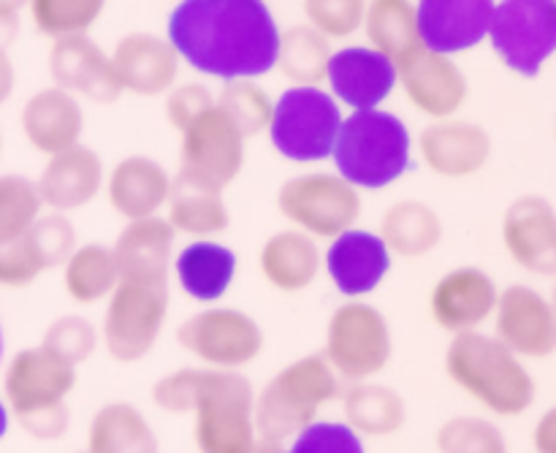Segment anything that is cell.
<instances>
[{
  "mask_svg": "<svg viewBox=\"0 0 556 453\" xmlns=\"http://www.w3.org/2000/svg\"><path fill=\"white\" fill-rule=\"evenodd\" d=\"M396 85L407 101L429 119H451L467 101V76L454 58L418 47L396 63Z\"/></svg>",
  "mask_w": 556,
  "mask_h": 453,
  "instance_id": "15",
  "label": "cell"
},
{
  "mask_svg": "<svg viewBox=\"0 0 556 453\" xmlns=\"http://www.w3.org/2000/svg\"><path fill=\"white\" fill-rule=\"evenodd\" d=\"M331 161L356 190L389 188L413 168V136L383 109L351 112L342 119Z\"/></svg>",
  "mask_w": 556,
  "mask_h": 453,
  "instance_id": "5",
  "label": "cell"
},
{
  "mask_svg": "<svg viewBox=\"0 0 556 453\" xmlns=\"http://www.w3.org/2000/svg\"><path fill=\"white\" fill-rule=\"evenodd\" d=\"M9 424H11V418H9V405H5V402L0 400V440H3L5 435H9Z\"/></svg>",
  "mask_w": 556,
  "mask_h": 453,
  "instance_id": "50",
  "label": "cell"
},
{
  "mask_svg": "<svg viewBox=\"0 0 556 453\" xmlns=\"http://www.w3.org/2000/svg\"><path fill=\"white\" fill-rule=\"evenodd\" d=\"M364 33H367L369 47L394 63L424 47L413 0H369L367 14H364Z\"/></svg>",
  "mask_w": 556,
  "mask_h": 453,
  "instance_id": "33",
  "label": "cell"
},
{
  "mask_svg": "<svg viewBox=\"0 0 556 453\" xmlns=\"http://www.w3.org/2000/svg\"><path fill=\"white\" fill-rule=\"evenodd\" d=\"M157 449L155 429L130 402L98 407L87 429V453H157Z\"/></svg>",
  "mask_w": 556,
  "mask_h": 453,
  "instance_id": "32",
  "label": "cell"
},
{
  "mask_svg": "<svg viewBox=\"0 0 556 453\" xmlns=\"http://www.w3.org/2000/svg\"><path fill=\"white\" fill-rule=\"evenodd\" d=\"M320 261L318 242L299 228L271 234L258 255L264 280L282 293L307 291L318 280Z\"/></svg>",
  "mask_w": 556,
  "mask_h": 453,
  "instance_id": "29",
  "label": "cell"
},
{
  "mask_svg": "<svg viewBox=\"0 0 556 453\" xmlns=\"http://www.w3.org/2000/svg\"><path fill=\"white\" fill-rule=\"evenodd\" d=\"M494 5V0H418L421 43L448 58L476 49L489 36Z\"/></svg>",
  "mask_w": 556,
  "mask_h": 453,
  "instance_id": "21",
  "label": "cell"
},
{
  "mask_svg": "<svg viewBox=\"0 0 556 453\" xmlns=\"http://www.w3.org/2000/svg\"><path fill=\"white\" fill-rule=\"evenodd\" d=\"M282 449H271V445H261L258 443V449H255V453H280Z\"/></svg>",
  "mask_w": 556,
  "mask_h": 453,
  "instance_id": "53",
  "label": "cell"
},
{
  "mask_svg": "<svg viewBox=\"0 0 556 453\" xmlns=\"http://www.w3.org/2000/svg\"><path fill=\"white\" fill-rule=\"evenodd\" d=\"M443 221L429 204L405 199L391 204L380 217L378 237L391 255L400 259H424L443 242Z\"/></svg>",
  "mask_w": 556,
  "mask_h": 453,
  "instance_id": "30",
  "label": "cell"
},
{
  "mask_svg": "<svg viewBox=\"0 0 556 453\" xmlns=\"http://www.w3.org/2000/svg\"><path fill=\"white\" fill-rule=\"evenodd\" d=\"M30 242L43 272L54 269L63 266L76 250V228L63 212H49V215L41 212L30 228Z\"/></svg>",
  "mask_w": 556,
  "mask_h": 453,
  "instance_id": "43",
  "label": "cell"
},
{
  "mask_svg": "<svg viewBox=\"0 0 556 453\" xmlns=\"http://www.w3.org/2000/svg\"><path fill=\"white\" fill-rule=\"evenodd\" d=\"M445 373L467 397L503 418H516L538 397L535 378L516 353L483 331L456 335L445 351Z\"/></svg>",
  "mask_w": 556,
  "mask_h": 453,
  "instance_id": "3",
  "label": "cell"
},
{
  "mask_svg": "<svg viewBox=\"0 0 556 453\" xmlns=\"http://www.w3.org/2000/svg\"><path fill=\"white\" fill-rule=\"evenodd\" d=\"M237 253L212 239H195L185 244L174 259L179 288L201 304H212L226 297L228 288L237 280Z\"/></svg>",
  "mask_w": 556,
  "mask_h": 453,
  "instance_id": "28",
  "label": "cell"
},
{
  "mask_svg": "<svg viewBox=\"0 0 556 453\" xmlns=\"http://www.w3.org/2000/svg\"><path fill=\"white\" fill-rule=\"evenodd\" d=\"M210 106H215V96H212L210 87L201 85V81H182V85H174L166 92L163 114H166V123L182 134Z\"/></svg>",
  "mask_w": 556,
  "mask_h": 453,
  "instance_id": "46",
  "label": "cell"
},
{
  "mask_svg": "<svg viewBox=\"0 0 556 453\" xmlns=\"http://www.w3.org/2000/svg\"><path fill=\"white\" fill-rule=\"evenodd\" d=\"M503 244L519 269L556 277V210L535 193L510 201L503 215Z\"/></svg>",
  "mask_w": 556,
  "mask_h": 453,
  "instance_id": "17",
  "label": "cell"
},
{
  "mask_svg": "<svg viewBox=\"0 0 556 453\" xmlns=\"http://www.w3.org/2000/svg\"><path fill=\"white\" fill-rule=\"evenodd\" d=\"M500 288L489 272L478 266L451 269L434 282L429 293V313L432 320L448 335L478 331L497 310Z\"/></svg>",
  "mask_w": 556,
  "mask_h": 453,
  "instance_id": "16",
  "label": "cell"
},
{
  "mask_svg": "<svg viewBox=\"0 0 556 453\" xmlns=\"http://www.w3.org/2000/svg\"><path fill=\"white\" fill-rule=\"evenodd\" d=\"M177 340L190 356L210 369L248 367L264 353V329L253 315L237 307H206L190 315L177 331Z\"/></svg>",
  "mask_w": 556,
  "mask_h": 453,
  "instance_id": "12",
  "label": "cell"
},
{
  "mask_svg": "<svg viewBox=\"0 0 556 453\" xmlns=\"http://www.w3.org/2000/svg\"><path fill=\"white\" fill-rule=\"evenodd\" d=\"M179 136L177 179L223 193L242 174L248 136L217 103L199 114Z\"/></svg>",
  "mask_w": 556,
  "mask_h": 453,
  "instance_id": "9",
  "label": "cell"
},
{
  "mask_svg": "<svg viewBox=\"0 0 556 453\" xmlns=\"http://www.w3.org/2000/svg\"><path fill=\"white\" fill-rule=\"evenodd\" d=\"M532 443L538 453H556V405L541 416L532 432Z\"/></svg>",
  "mask_w": 556,
  "mask_h": 453,
  "instance_id": "47",
  "label": "cell"
},
{
  "mask_svg": "<svg viewBox=\"0 0 556 453\" xmlns=\"http://www.w3.org/2000/svg\"><path fill=\"white\" fill-rule=\"evenodd\" d=\"M20 36V11L0 5V47L9 49Z\"/></svg>",
  "mask_w": 556,
  "mask_h": 453,
  "instance_id": "49",
  "label": "cell"
},
{
  "mask_svg": "<svg viewBox=\"0 0 556 453\" xmlns=\"http://www.w3.org/2000/svg\"><path fill=\"white\" fill-rule=\"evenodd\" d=\"M342 397V380L324 358L309 353L286 364L255 397V435L261 445L282 449L304 427L318 421L320 407Z\"/></svg>",
  "mask_w": 556,
  "mask_h": 453,
  "instance_id": "4",
  "label": "cell"
},
{
  "mask_svg": "<svg viewBox=\"0 0 556 453\" xmlns=\"http://www.w3.org/2000/svg\"><path fill=\"white\" fill-rule=\"evenodd\" d=\"M280 33L264 0H179L166 25L182 63L223 81L271 74Z\"/></svg>",
  "mask_w": 556,
  "mask_h": 453,
  "instance_id": "1",
  "label": "cell"
},
{
  "mask_svg": "<svg viewBox=\"0 0 556 453\" xmlns=\"http://www.w3.org/2000/svg\"><path fill=\"white\" fill-rule=\"evenodd\" d=\"M217 106L239 125L244 136H258L269 130L271 112H275V101L269 92L258 85L255 79H233L226 81L220 96L215 98Z\"/></svg>",
  "mask_w": 556,
  "mask_h": 453,
  "instance_id": "38",
  "label": "cell"
},
{
  "mask_svg": "<svg viewBox=\"0 0 556 453\" xmlns=\"http://www.w3.org/2000/svg\"><path fill=\"white\" fill-rule=\"evenodd\" d=\"M109 60H112L119 90L139 98L166 96L177 85L179 63H182L166 36L147 30H136L119 38Z\"/></svg>",
  "mask_w": 556,
  "mask_h": 453,
  "instance_id": "18",
  "label": "cell"
},
{
  "mask_svg": "<svg viewBox=\"0 0 556 453\" xmlns=\"http://www.w3.org/2000/svg\"><path fill=\"white\" fill-rule=\"evenodd\" d=\"M342 112L334 96L320 87H288L275 101L269 141L286 161L318 163L331 158Z\"/></svg>",
  "mask_w": 556,
  "mask_h": 453,
  "instance_id": "6",
  "label": "cell"
},
{
  "mask_svg": "<svg viewBox=\"0 0 556 453\" xmlns=\"http://www.w3.org/2000/svg\"><path fill=\"white\" fill-rule=\"evenodd\" d=\"M43 212L36 179L25 174H0V237H20Z\"/></svg>",
  "mask_w": 556,
  "mask_h": 453,
  "instance_id": "39",
  "label": "cell"
},
{
  "mask_svg": "<svg viewBox=\"0 0 556 453\" xmlns=\"http://www.w3.org/2000/svg\"><path fill=\"white\" fill-rule=\"evenodd\" d=\"M174 179L155 158L125 155L106 174V199L123 221L152 217L168 204Z\"/></svg>",
  "mask_w": 556,
  "mask_h": 453,
  "instance_id": "27",
  "label": "cell"
},
{
  "mask_svg": "<svg viewBox=\"0 0 556 453\" xmlns=\"http://www.w3.org/2000/svg\"><path fill=\"white\" fill-rule=\"evenodd\" d=\"M174 228L166 217L152 215L125 223L112 253L119 280L168 286V266L174 261Z\"/></svg>",
  "mask_w": 556,
  "mask_h": 453,
  "instance_id": "24",
  "label": "cell"
},
{
  "mask_svg": "<svg viewBox=\"0 0 556 453\" xmlns=\"http://www.w3.org/2000/svg\"><path fill=\"white\" fill-rule=\"evenodd\" d=\"M79 453H87V451H79Z\"/></svg>",
  "mask_w": 556,
  "mask_h": 453,
  "instance_id": "56",
  "label": "cell"
},
{
  "mask_svg": "<svg viewBox=\"0 0 556 453\" xmlns=\"http://www.w3.org/2000/svg\"><path fill=\"white\" fill-rule=\"evenodd\" d=\"M324 264L342 297L362 299L386 280L391 272V253L378 234L351 228L331 239Z\"/></svg>",
  "mask_w": 556,
  "mask_h": 453,
  "instance_id": "23",
  "label": "cell"
},
{
  "mask_svg": "<svg viewBox=\"0 0 556 453\" xmlns=\"http://www.w3.org/2000/svg\"><path fill=\"white\" fill-rule=\"evenodd\" d=\"M152 402L172 416L193 413L199 453H255V389L231 369L185 367L152 386Z\"/></svg>",
  "mask_w": 556,
  "mask_h": 453,
  "instance_id": "2",
  "label": "cell"
},
{
  "mask_svg": "<svg viewBox=\"0 0 556 453\" xmlns=\"http://www.w3.org/2000/svg\"><path fill=\"white\" fill-rule=\"evenodd\" d=\"M109 0H30V22L41 36L52 38H71L87 36L90 27L106 11Z\"/></svg>",
  "mask_w": 556,
  "mask_h": 453,
  "instance_id": "37",
  "label": "cell"
},
{
  "mask_svg": "<svg viewBox=\"0 0 556 453\" xmlns=\"http://www.w3.org/2000/svg\"><path fill=\"white\" fill-rule=\"evenodd\" d=\"M342 413L358 438H391L407 421V405L400 391L372 380L353 383L342 394Z\"/></svg>",
  "mask_w": 556,
  "mask_h": 453,
  "instance_id": "31",
  "label": "cell"
},
{
  "mask_svg": "<svg viewBox=\"0 0 556 453\" xmlns=\"http://www.w3.org/2000/svg\"><path fill=\"white\" fill-rule=\"evenodd\" d=\"M331 41L309 25H293L280 33L275 68L293 81V87H318L326 81L331 63Z\"/></svg>",
  "mask_w": 556,
  "mask_h": 453,
  "instance_id": "35",
  "label": "cell"
},
{
  "mask_svg": "<svg viewBox=\"0 0 556 453\" xmlns=\"http://www.w3.org/2000/svg\"><path fill=\"white\" fill-rule=\"evenodd\" d=\"M326 81L337 103L353 112L378 109L396 87V63L372 47H342L331 54Z\"/></svg>",
  "mask_w": 556,
  "mask_h": 453,
  "instance_id": "22",
  "label": "cell"
},
{
  "mask_svg": "<svg viewBox=\"0 0 556 453\" xmlns=\"http://www.w3.org/2000/svg\"><path fill=\"white\" fill-rule=\"evenodd\" d=\"M27 3H30V0H0V5H9V9H14V11L27 9Z\"/></svg>",
  "mask_w": 556,
  "mask_h": 453,
  "instance_id": "51",
  "label": "cell"
},
{
  "mask_svg": "<svg viewBox=\"0 0 556 453\" xmlns=\"http://www.w3.org/2000/svg\"><path fill=\"white\" fill-rule=\"evenodd\" d=\"M43 275V266L33 250L30 231L20 237H0V286L27 288Z\"/></svg>",
  "mask_w": 556,
  "mask_h": 453,
  "instance_id": "45",
  "label": "cell"
},
{
  "mask_svg": "<svg viewBox=\"0 0 556 453\" xmlns=\"http://www.w3.org/2000/svg\"><path fill=\"white\" fill-rule=\"evenodd\" d=\"M16 90V68L14 60H11L9 49L0 47V106L14 96Z\"/></svg>",
  "mask_w": 556,
  "mask_h": 453,
  "instance_id": "48",
  "label": "cell"
},
{
  "mask_svg": "<svg viewBox=\"0 0 556 453\" xmlns=\"http://www.w3.org/2000/svg\"><path fill=\"white\" fill-rule=\"evenodd\" d=\"M103 161L96 150L74 144L68 150L49 155L38 183L43 206L52 212H74L98 199L103 190Z\"/></svg>",
  "mask_w": 556,
  "mask_h": 453,
  "instance_id": "26",
  "label": "cell"
},
{
  "mask_svg": "<svg viewBox=\"0 0 556 453\" xmlns=\"http://www.w3.org/2000/svg\"><path fill=\"white\" fill-rule=\"evenodd\" d=\"M494 141L489 130L467 119H438L418 134V155L427 168L445 179H465L489 163Z\"/></svg>",
  "mask_w": 556,
  "mask_h": 453,
  "instance_id": "20",
  "label": "cell"
},
{
  "mask_svg": "<svg viewBox=\"0 0 556 453\" xmlns=\"http://www.w3.org/2000/svg\"><path fill=\"white\" fill-rule=\"evenodd\" d=\"M369 0H302L304 20L329 41L356 36L364 27Z\"/></svg>",
  "mask_w": 556,
  "mask_h": 453,
  "instance_id": "41",
  "label": "cell"
},
{
  "mask_svg": "<svg viewBox=\"0 0 556 453\" xmlns=\"http://www.w3.org/2000/svg\"><path fill=\"white\" fill-rule=\"evenodd\" d=\"M494 337L519 358H548L556 353V310L538 288L508 286L494 310Z\"/></svg>",
  "mask_w": 556,
  "mask_h": 453,
  "instance_id": "14",
  "label": "cell"
},
{
  "mask_svg": "<svg viewBox=\"0 0 556 453\" xmlns=\"http://www.w3.org/2000/svg\"><path fill=\"white\" fill-rule=\"evenodd\" d=\"M168 315V286L123 282L114 288L103 313V348L119 364L147 358Z\"/></svg>",
  "mask_w": 556,
  "mask_h": 453,
  "instance_id": "11",
  "label": "cell"
},
{
  "mask_svg": "<svg viewBox=\"0 0 556 453\" xmlns=\"http://www.w3.org/2000/svg\"><path fill=\"white\" fill-rule=\"evenodd\" d=\"M277 210L307 237L334 239L356 228L364 204L362 193L337 172H309L280 185Z\"/></svg>",
  "mask_w": 556,
  "mask_h": 453,
  "instance_id": "8",
  "label": "cell"
},
{
  "mask_svg": "<svg viewBox=\"0 0 556 453\" xmlns=\"http://www.w3.org/2000/svg\"><path fill=\"white\" fill-rule=\"evenodd\" d=\"M440 453H508L503 432L478 416H454L438 429Z\"/></svg>",
  "mask_w": 556,
  "mask_h": 453,
  "instance_id": "40",
  "label": "cell"
},
{
  "mask_svg": "<svg viewBox=\"0 0 556 453\" xmlns=\"http://www.w3.org/2000/svg\"><path fill=\"white\" fill-rule=\"evenodd\" d=\"M486 38L505 68L535 79L556 52V0H500Z\"/></svg>",
  "mask_w": 556,
  "mask_h": 453,
  "instance_id": "10",
  "label": "cell"
},
{
  "mask_svg": "<svg viewBox=\"0 0 556 453\" xmlns=\"http://www.w3.org/2000/svg\"><path fill=\"white\" fill-rule=\"evenodd\" d=\"M47 68L52 76V85L76 98H90L92 103L109 106L123 96L112 60L90 36H71L52 41Z\"/></svg>",
  "mask_w": 556,
  "mask_h": 453,
  "instance_id": "19",
  "label": "cell"
},
{
  "mask_svg": "<svg viewBox=\"0 0 556 453\" xmlns=\"http://www.w3.org/2000/svg\"><path fill=\"white\" fill-rule=\"evenodd\" d=\"M280 453H367L364 440L345 421H313Z\"/></svg>",
  "mask_w": 556,
  "mask_h": 453,
  "instance_id": "44",
  "label": "cell"
},
{
  "mask_svg": "<svg viewBox=\"0 0 556 453\" xmlns=\"http://www.w3.org/2000/svg\"><path fill=\"white\" fill-rule=\"evenodd\" d=\"M41 345L68 362L71 367H79L98 351V329L81 315H63L49 324Z\"/></svg>",
  "mask_w": 556,
  "mask_h": 453,
  "instance_id": "42",
  "label": "cell"
},
{
  "mask_svg": "<svg viewBox=\"0 0 556 453\" xmlns=\"http://www.w3.org/2000/svg\"><path fill=\"white\" fill-rule=\"evenodd\" d=\"M0 150H3V136H0Z\"/></svg>",
  "mask_w": 556,
  "mask_h": 453,
  "instance_id": "55",
  "label": "cell"
},
{
  "mask_svg": "<svg viewBox=\"0 0 556 453\" xmlns=\"http://www.w3.org/2000/svg\"><path fill=\"white\" fill-rule=\"evenodd\" d=\"M552 304H554V310H556V280H554V291H552Z\"/></svg>",
  "mask_w": 556,
  "mask_h": 453,
  "instance_id": "54",
  "label": "cell"
},
{
  "mask_svg": "<svg viewBox=\"0 0 556 453\" xmlns=\"http://www.w3.org/2000/svg\"><path fill=\"white\" fill-rule=\"evenodd\" d=\"M3 353H5V335H3V326H0V364H3Z\"/></svg>",
  "mask_w": 556,
  "mask_h": 453,
  "instance_id": "52",
  "label": "cell"
},
{
  "mask_svg": "<svg viewBox=\"0 0 556 453\" xmlns=\"http://www.w3.org/2000/svg\"><path fill=\"white\" fill-rule=\"evenodd\" d=\"M63 286L65 293L85 307L112 297L114 288L119 286V272L112 248L98 242L76 248L63 264Z\"/></svg>",
  "mask_w": 556,
  "mask_h": 453,
  "instance_id": "36",
  "label": "cell"
},
{
  "mask_svg": "<svg viewBox=\"0 0 556 453\" xmlns=\"http://www.w3.org/2000/svg\"><path fill=\"white\" fill-rule=\"evenodd\" d=\"M20 125L27 144L49 158L81 144L85 109H81L79 98L52 85L27 98L20 112Z\"/></svg>",
  "mask_w": 556,
  "mask_h": 453,
  "instance_id": "25",
  "label": "cell"
},
{
  "mask_svg": "<svg viewBox=\"0 0 556 453\" xmlns=\"http://www.w3.org/2000/svg\"><path fill=\"white\" fill-rule=\"evenodd\" d=\"M168 226L174 234H185V237H217L228 228L231 215L223 201V193L206 188H195V185L174 179L172 196H168Z\"/></svg>",
  "mask_w": 556,
  "mask_h": 453,
  "instance_id": "34",
  "label": "cell"
},
{
  "mask_svg": "<svg viewBox=\"0 0 556 453\" xmlns=\"http://www.w3.org/2000/svg\"><path fill=\"white\" fill-rule=\"evenodd\" d=\"M76 386V367L54 356L43 345L25 348L5 367L3 389L9 411L16 421H27L41 413L68 407L65 400Z\"/></svg>",
  "mask_w": 556,
  "mask_h": 453,
  "instance_id": "13",
  "label": "cell"
},
{
  "mask_svg": "<svg viewBox=\"0 0 556 453\" xmlns=\"http://www.w3.org/2000/svg\"><path fill=\"white\" fill-rule=\"evenodd\" d=\"M394 356L389 318L369 302H345L326 324L324 358L340 380L362 383L383 373Z\"/></svg>",
  "mask_w": 556,
  "mask_h": 453,
  "instance_id": "7",
  "label": "cell"
}]
</instances>
